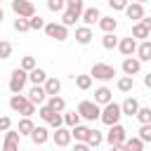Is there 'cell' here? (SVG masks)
<instances>
[{
    "label": "cell",
    "instance_id": "cell-1",
    "mask_svg": "<svg viewBox=\"0 0 151 151\" xmlns=\"http://www.w3.org/2000/svg\"><path fill=\"white\" fill-rule=\"evenodd\" d=\"M9 109L14 113H21V116H33L35 113V104L28 99V94H21V92H14L9 97Z\"/></svg>",
    "mask_w": 151,
    "mask_h": 151
},
{
    "label": "cell",
    "instance_id": "cell-2",
    "mask_svg": "<svg viewBox=\"0 0 151 151\" xmlns=\"http://www.w3.org/2000/svg\"><path fill=\"white\" fill-rule=\"evenodd\" d=\"M78 113L83 116V120L94 123V120H99V118H101V106H99L94 99H83V101L78 104Z\"/></svg>",
    "mask_w": 151,
    "mask_h": 151
},
{
    "label": "cell",
    "instance_id": "cell-3",
    "mask_svg": "<svg viewBox=\"0 0 151 151\" xmlns=\"http://www.w3.org/2000/svg\"><path fill=\"white\" fill-rule=\"evenodd\" d=\"M26 83H28V71L19 66V68H14V71L9 73V83H7V87H9V92L14 94V92H24Z\"/></svg>",
    "mask_w": 151,
    "mask_h": 151
},
{
    "label": "cell",
    "instance_id": "cell-4",
    "mask_svg": "<svg viewBox=\"0 0 151 151\" xmlns=\"http://www.w3.org/2000/svg\"><path fill=\"white\" fill-rule=\"evenodd\" d=\"M120 116H123V109H120V104H116L113 99L109 101V104H104V109H101V123L104 125H113V123H118L120 120Z\"/></svg>",
    "mask_w": 151,
    "mask_h": 151
},
{
    "label": "cell",
    "instance_id": "cell-5",
    "mask_svg": "<svg viewBox=\"0 0 151 151\" xmlns=\"http://www.w3.org/2000/svg\"><path fill=\"white\" fill-rule=\"evenodd\" d=\"M42 31L47 33V38H54L57 42H64V40L68 38V26H64L61 21H59V24H57V21H50V24H45Z\"/></svg>",
    "mask_w": 151,
    "mask_h": 151
},
{
    "label": "cell",
    "instance_id": "cell-6",
    "mask_svg": "<svg viewBox=\"0 0 151 151\" xmlns=\"http://www.w3.org/2000/svg\"><path fill=\"white\" fill-rule=\"evenodd\" d=\"M90 76L97 78V80H111L116 76V66H111V64H94L90 68Z\"/></svg>",
    "mask_w": 151,
    "mask_h": 151
},
{
    "label": "cell",
    "instance_id": "cell-7",
    "mask_svg": "<svg viewBox=\"0 0 151 151\" xmlns=\"http://www.w3.org/2000/svg\"><path fill=\"white\" fill-rule=\"evenodd\" d=\"M12 12H14L17 17L31 19V17L35 14V5H33L31 0H12Z\"/></svg>",
    "mask_w": 151,
    "mask_h": 151
},
{
    "label": "cell",
    "instance_id": "cell-8",
    "mask_svg": "<svg viewBox=\"0 0 151 151\" xmlns=\"http://www.w3.org/2000/svg\"><path fill=\"white\" fill-rule=\"evenodd\" d=\"M125 137H127V130L120 125V123H113V125H109V132H106V142L113 146V144H120V142H125Z\"/></svg>",
    "mask_w": 151,
    "mask_h": 151
},
{
    "label": "cell",
    "instance_id": "cell-9",
    "mask_svg": "<svg viewBox=\"0 0 151 151\" xmlns=\"http://www.w3.org/2000/svg\"><path fill=\"white\" fill-rule=\"evenodd\" d=\"M71 139H73V134H71V127H68V125H66V127H64V125H61V127H57V132L52 134V142H54L57 146H61V149H64V146H68V144H71Z\"/></svg>",
    "mask_w": 151,
    "mask_h": 151
},
{
    "label": "cell",
    "instance_id": "cell-10",
    "mask_svg": "<svg viewBox=\"0 0 151 151\" xmlns=\"http://www.w3.org/2000/svg\"><path fill=\"white\" fill-rule=\"evenodd\" d=\"M137 38L134 35H127V38H120L118 40V50H120V54L123 57H130V54H134L137 52Z\"/></svg>",
    "mask_w": 151,
    "mask_h": 151
},
{
    "label": "cell",
    "instance_id": "cell-11",
    "mask_svg": "<svg viewBox=\"0 0 151 151\" xmlns=\"http://www.w3.org/2000/svg\"><path fill=\"white\" fill-rule=\"evenodd\" d=\"M47 90H45V85H33L31 90H28V99L35 104V106H42L45 101H47Z\"/></svg>",
    "mask_w": 151,
    "mask_h": 151
},
{
    "label": "cell",
    "instance_id": "cell-12",
    "mask_svg": "<svg viewBox=\"0 0 151 151\" xmlns=\"http://www.w3.org/2000/svg\"><path fill=\"white\" fill-rule=\"evenodd\" d=\"M120 68H123V73H125V76H137V73L142 71V61H139L137 57H132V54H130V57H125V59H123V66H120Z\"/></svg>",
    "mask_w": 151,
    "mask_h": 151
},
{
    "label": "cell",
    "instance_id": "cell-13",
    "mask_svg": "<svg viewBox=\"0 0 151 151\" xmlns=\"http://www.w3.org/2000/svg\"><path fill=\"white\" fill-rule=\"evenodd\" d=\"M19 137H21V132L9 127V130L5 132V142H2V149H5V151H17V149H19Z\"/></svg>",
    "mask_w": 151,
    "mask_h": 151
},
{
    "label": "cell",
    "instance_id": "cell-14",
    "mask_svg": "<svg viewBox=\"0 0 151 151\" xmlns=\"http://www.w3.org/2000/svg\"><path fill=\"white\" fill-rule=\"evenodd\" d=\"M47 139H50V130H47L45 125H38V127H33V132H31V142H33L35 146H42V144H47Z\"/></svg>",
    "mask_w": 151,
    "mask_h": 151
},
{
    "label": "cell",
    "instance_id": "cell-15",
    "mask_svg": "<svg viewBox=\"0 0 151 151\" xmlns=\"http://www.w3.org/2000/svg\"><path fill=\"white\" fill-rule=\"evenodd\" d=\"M125 14H127V19H134V21H139L142 17H144V5L142 2H127V7H125Z\"/></svg>",
    "mask_w": 151,
    "mask_h": 151
},
{
    "label": "cell",
    "instance_id": "cell-16",
    "mask_svg": "<svg viewBox=\"0 0 151 151\" xmlns=\"http://www.w3.org/2000/svg\"><path fill=\"white\" fill-rule=\"evenodd\" d=\"M92 38H94L92 26H80V28H76V42H80V45H90Z\"/></svg>",
    "mask_w": 151,
    "mask_h": 151
},
{
    "label": "cell",
    "instance_id": "cell-17",
    "mask_svg": "<svg viewBox=\"0 0 151 151\" xmlns=\"http://www.w3.org/2000/svg\"><path fill=\"white\" fill-rule=\"evenodd\" d=\"M99 19H101V14H99L97 7H85V9H83V21H85V26H94V24H99Z\"/></svg>",
    "mask_w": 151,
    "mask_h": 151
},
{
    "label": "cell",
    "instance_id": "cell-18",
    "mask_svg": "<svg viewBox=\"0 0 151 151\" xmlns=\"http://www.w3.org/2000/svg\"><path fill=\"white\" fill-rule=\"evenodd\" d=\"M134 54H137L139 61H151V40H139Z\"/></svg>",
    "mask_w": 151,
    "mask_h": 151
},
{
    "label": "cell",
    "instance_id": "cell-19",
    "mask_svg": "<svg viewBox=\"0 0 151 151\" xmlns=\"http://www.w3.org/2000/svg\"><path fill=\"white\" fill-rule=\"evenodd\" d=\"M120 109H123V116H137V111H139V101L134 99V97H127L123 104H120Z\"/></svg>",
    "mask_w": 151,
    "mask_h": 151
},
{
    "label": "cell",
    "instance_id": "cell-20",
    "mask_svg": "<svg viewBox=\"0 0 151 151\" xmlns=\"http://www.w3.org/2000/svg\"><path fill=\"white\" fill-rule=\"evenodd\" d=\"M28 80H31L33 85H42V83L47 80V73H45V68H40V66L31 68V71H28Z\"/></svg>",
    "mask_w": 151,
    "mask_h": 151
},
{
    "label": "cell",
    "instance_id": "cell-21",
    "mask_svg": "<svg viewBox=\"0 0 151 151\" xmlns=\"http://www.w3.org/2000/svg\"><path fill=\"white\" fill-rule=\"evenodd\" d=\"M111 94H113V92H111L109 87H97V90H94V101H97L99 106H104V104H109V101L113 99Z\"/></svg>",
    "mask_w": 151,
    "mask_h": 151
},
{
    "label": "cell",
    "instance_id": "cell-22",
    "mask_svg": "<svg viewBox=\"0 0 151 151\" xmlns=\"http://www.w3.org/2000/svg\"><path fill=\"white\" fill-rule=\"evenodd\" d=\"M116 85H118V90H120V92H125V94H130V92L134 90V78H132V76H120Z\"/></svg>",
    "mask_w": 151,
    "mask_h": 151
},
{
    "label": "cell",
    "instance_id": "cell-23",
    "mask_svg": "<svg viewBox=\"0 0 151 151\" xmlns=\"http://www.w3.org/2000/svg\"><path fill=\"white\" fill-rule=\"evenodd\" d=\"M99 28H101L104 33H111V31L118 28V19H116V17H101V19H99Z\"/></svg>",
    "mask_w": 151,
    "mask_h": 151
},
{
    "label": "cell",
    "instance_id": "cell-24",
    "mask_svg": "<svg viewBox=\"0 0 151 151\" xmlns=\"http://www.w3.org/2000/svg\"><path fill=\"white\" fill-rule=\"evenodd\" d=\"M73 80H76V87L83 90V92L92 87V76H87V73H78V76H73Z\"/></svg>",
    "mask_w": 151,
    "mask_h": 151
},
{
    "label": "cell",
    "instance_id": "cell-25",
    "mask_svg": "<svg viewBox=\"0 0 151 151\" xmlns=\"http://www.w3.org/2000/svg\"><path fill=\"white\" fill-rule=\"evenodd\" d=\"M47 106H52L54 111H61V113H64V111H66V99L59 97V94H50V97H47Z\"/></svg>",
    "mask_w": 151,
    "mask_h": 151
},
{
    "label": "cell",
    "instance_id": "cell-26",
    "mask_svg": "<svg viewBox=\"0 0 151 151\" xmlns=\"http://www.w3.org/2000/svg\"><path fill=\"white\" fill-rule=\"evenodd\" d=\"M42 85H45L47 94H59V92H61V80H59V78H50V76H47V80H45Z\"/></svg>",
    "mask_w": 151,
    "mask_h": 151
},
{
    "label": "cell",
    "instance_id": "cell-27",
    "mask_svg": "<svg viewBox=\"0 0 151 151\" xmlns=\"http://www.w3.org/2000/svg\"><path fill=\"white\" fill-rule=\"evenodd\" d=\"M71 134H73V139H76V142H85V139H87V134H90V127L78 123L76 127H71Z\"/></svg>",
    "mask_w": 151,
    "mask_h": 151
},
{
    "label": "cell",
    "instance_id": "cell-28",
    "mask_svg": "<svg viewBox=\"0 0 151 151\" xmlns=\"http://www.w3.org/2000/svg\"><path fill=\"white\" fill-rule=\"evenodd\" d=\"M78 19H80V14L73 12V9H64V12H61V24H64V26H76Z\"/></svg>",
    "mask_w": 151,
    "mask_h": 151
},
{
    "label": "cell",
    "instance_id": "cell-29",
    "mask_svg": "<svg viewBox=\"0 0 151 151\" xmlns=\"http://www.w3.org/2000/svg\"><path fill=\"white\" fill-rule=\"evenodd\" d=\"M33 127H35V125H33V120H31V116H24V118L19 120V127H17V130H19L21 134H26V137H31V132H33Z\"/></svg>",
    "mask_w": 151,
    "mask_h": 151
},
{
    "label": "cell",
    "instance_id": "cell-30",
    "mask_svg": "<svg viewBox=\"0 0 151 151\" xmlns=\"http://www.w3.org/2000/svg\"><path fill=\"white\" fill-rule=\"evenodd\" d=\"M85 142H87V146H90V149H97V146L104 142V137H101V132H99V130H92V127H90V134H87V139H85Z\"/></svg>",
    "mask_w": 151,
    "mask_h": 151
},
{
    "label": "cell",
    "instance_id": "cell-31",
    "mask_svg": "<svg viewBox=\"0 0 151 151\" xmlns=\"http://www.w3.org/2000/svg\"><path fill=\"white\" fill-rule=\"evenodd\" d=\"M149 33H151V31H149L142 21H137V24L132 26V35H134L137 40H146V38H149Z\"/></svg>",
    "mask_w": 151,
    "mask_h": 151
},
{
    "label": "cell",
    "instance_id": "cell-32",
    "mask_svg": "<svg viewBox=\"0 0 151 151\" xmlns=\"http://www.w3.org/2000/svg\"><path fill=\"white\" fill-rule=\"evenodd\" d=\"M80 113L78 111H64V125H68V127H76L78 123H80Z\"/></svg>",
    "mask_w": 151,
    "mask_h": 151
},
{
    "label": "cell",
    "instance_id": "cell-33",
    "mask_svg": "<svg viewBox=\"0 0 151 151\" xmlns=\"http://www.w3.org/2000/svg\"><path fill=\"white\" fill-rule=\"evenodd\" d=\"M144 144H146V142H144L142 137H130V139H125V149H127V151H142Z\"/></svg>",
    "mask_w": 151,
    "mask_h": 151
},
{
    "label": "cell",
    "instance_id": "cell-34",
    "mask_svg": "<svg viewBox=\"0 0 151 151\" xmlns=\"http://www.w3.org/2000/svg\"><path fill=\"white\" fill-rule=\"evenodd\" d=\"M101 45H104V50H113V47H118L116 31H111V33H104V38H101Z\"/></svg>",
    "mask_w": 151,
    "mask_h": 151
},
{
    "label": "cell",
    "instance_id": "cell-35",
    "mask_svg": "<svg viewBox=\"0 0 151 151\" xmlns=\"http://www.w3.org/2000/svg\"><path fill=\"white\" fill-rule=\"evenodd\" d=\"M14 31H17V33H26V31H31L28 19H26V17H17V19H14Z\"/></svg>",
    "mask_w": 151,
    "mask_h": 151
},
{
    "label": "cell",
    "instance_id": "cell-36",
    "mask_svg": "<svg viewBox=\"0 0 151 151\" xmlns=\"http://www.w3.org/2000/svg\"><path fill=\"white\" fill-rule=\"evenodd\" d=\"M139 123H151V109L149 106H139V111H137V116H134Z\"/></svg>",
    "mask_w": 151,
    "mask_h": 151
},
{
    "label": "cell",
    "instance_id": "cell-37",
    "mask_svg": "<svg viewBox=\"0 0 151 151\" xmlns=\"http://www.w3.org/2000/svg\"><path fill=\"white\" fill-rule=\"evenodd\" d=\"M85 0H66V9H73V12H78L80 14V19H83V9H85V5H83Z\"/></svg>",
    "mask_w": 151,
    "mask_h": 151
},
{
    "label": "cell",
    "instance_id": "cell-38",
    "mask_svg": "<svg viewBox=\"0 0 151 151\" xmlns=\"http://www.w3.org/2000/svg\"><path fill=\"white\" fill-rule=\"evenodd\" d=\"M28 24H31V31H42V28H45V19L38 17V14H33V17L28 19Z\"/></svg>",
    "mask_w": 151,
    "mask_h": 151
},
{
    "label": "cell",
    "instance_id": "cell-39",
    "mask_svg": "<svg viewBox=\"0 0 151 151\" xmlns=\"http://www.w3.org/2000/svg\"><path fill=\"white\" fill-rule=\"evenodd\" d=\"M47 9L50 12H64L66 9V0H47Z\"/></svg>",
    "mask_w": 151,
    "mask_h": 151
},
{
    "label": "cell",
    "instance_id": "cell-40",
    "mask_svg": "<svg viewBox=\"0 0 151 151\" xmlns=\"http://www.w3.org/2000/svg\"><path fill=\"white\" fill-rule=\"evenodd\" d=\"M12 57V42L0 40V59H9Z\"/></svg>",
    "mask_w": 151,
    "mask_h": 151
},
{
    "label": "cell",
    "instance_id": "cell-41",
    "mask_svg": "<svg viewBox=\"0 0 151 151\" xmlns=\"http://www.w3.org/2000/svg\"><path fill=\"white\" fill-rule=\"evenodd\" d=\"M139 137H142L144 142L151 144V123H142V127H139Z\"/></svg>",
    "mask_w": 151,
    "mask_h": 151
},
{
    "label": "cell",
    "instance_id": "cell-42",
    "mask_svg": "<svg viewBox=\"0 0 151 151\" xmlns=\"http://www.w3.org/2000/svg\"><path fill=\"white\" fill-rule=\"evenodd\" d=\"M127 2H130V0H109V7H111V9H116V12H125Z\"/></svg>",
    "mask_w": 151,
    "mask_h": 151
},
{
    "label": "cell",
    "instance_id": "cell-43",
    "mask_svg": "<svg viewBox=\"0 0 151 151\" xmlns=\"http://www.w3.org/2000/svg\"><path fill=\"white\" fill-rule=\"evenodd\" d=\"M38 64H35V59L33 57H21V68H26V71H31V68H35Z\"/></svg>",
    "mask_w": 151,
    "mask_h": 151
},
{
    "label": "cell",
    "instance_id": "cell-44",
    "mask_svg": "<svg viewBox=\"0 0 151 151\" xmlns=\"http://www.w3.org/2000/svg\"><path fill=\"white\" fill-rule=\"evenodd\" d=\"M12 127V118L9 116H0V132H7Z\"/></svg>",
    "mask_w": 151,
    "mask_h": 151
},
{
    "label": "cell",
    "instance_id": "cell-45",
    "mask_svg": "<svg viewBox=\"0 0 151 151\" xmlns=\"http://www.w3.org/2000/svg\"><path fill=\"white\" fill-rule=\"evenodd\" d=\"M139 21H142V24H144V26H146V28L151 31V17H146V14H144V17L139 19Z\"/></svg>",
    "mask_w": 151,
    "mask_h": 151
},
{
    "label": "cell",
    "instance_id": "cell-46",
    "mask_svg": "<svg viewBox=\"0 0 151 151\" xmlns=\"http://www.w3.org/2000/svg\"><path fill=\"white\" fill-rule=\"evenodd\" d=\"M144 85H146V87H149V90H151V71H149V73H146V76H144Z\"/></svg>",
    "mask_w": 151,
    "mask_h": 151
},
{
    "label": "cell",
    "instance_id": "cell-47",
    "mask_svg": "<svg viewBox=\"0 0 151 151\" xmlns=\"http://www.w3.org/2000/svg\"><path fill=\"white\" fill-rule=\"evenodd\" d=\"M5 21V12H2V7H0V24Z\"/></svg>",
    "mask_w": 151,
    "mask_h": 151
},
{
    "label": "cell",
    "instance_id": "cell-48",
    "mask_svg": "<svg viewBox=\"0 0 151 151\" xmlns=\"http://www.w3.org/2000/svg\"><path fill=\"white\" fill-rule=\"evenodd\" d=\"M134 2H142V5H144V2H149V0H134Z\"/></svg>",
    "mask_w": 151,
    "mask_h": 151
},
{
    "label": "cell",
    "instance_id": "cell-49",
    "mask_svg": "<svg viewBox=\"0 0 151 151\" xmlns=\"http://www.w3.org/2000/svg\"><path fill=\"white\" fill-rule=\"evenodd\" d=\"M0 2H2V0H0Z\"/></svg>",
    "mask_w": 151,
    "mask_h": 151
}]
</instances>
